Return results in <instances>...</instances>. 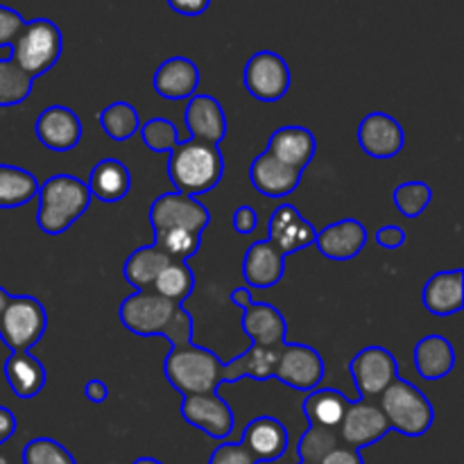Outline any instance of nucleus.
I'll list each match as a JSON object with an SVG mask.
<instances>
[{"label":"nucleus","mask_w":464,"mask_h":464,"mask_svg":"<svg viewBox=\"0 0 464 464\" xmlns=\"http://www.w3.org/2000/svg\"><path fill=\"white\" fill-rule=\"evenodd\" d=\"M352 399L334 388H315L304 399V415L308 426H322V429L338 430L344 412H347Z\"/></svg>","instance_id":"obj_29"},{"label":"nucleus","mask_w":464,"mask_h":464,"mask_svg":"<svg viewBox=\"0 0 464 464\" xmlns=\"http://www.w3.org/2000/svg\"><path fill=\"white\" fill-rule=\"evenodd\" d=\"M170 261L172 258L166 252H161L154 243L145 245V247L134 249L130 254L125 267H122V275H125L127 284L134 285L136 290H152L157 276L161 275V270Z\"/></svg>","instance_id":"obj_30"},{"label":"nucleus","mask_w":464,"mask_h":464,"mask_svg":"<svg viewBox=\"0 0 464 464\" xmlns=\"http://www.w3.org/2000/svg\"><path fill=\"white\" fill-rule=\"evenodd\" d=\"M181 417L213 440H227L236 426L234 411L218 392L186 394L181 399Z\"/></svg>","instance_id":"obj_13"},{"label":"nucleus","mask_w":464,"mask_h":464,"mask_svg":"<svg viewBox=\"0 0 464 464\" xmlns=\"http://www.w3.org/2000/svg\"><path fill=\"white\" fill-rule=\"evenodd\" d=\"M161 338H166L170 343V347H184V344L193 343V317L179 306L175 317L170 320V324L161 334Z\"/></svg>","instance_id":"obj_41"},{"label":"nucleus","mask_w":464,"mask_h":464,"mask_svg":"<svg viewBox=\"0 0 464 464\" xmlns=\"http://www.w3.org/2000/svg\"><path fill=\"white\" fill-rule=\"evenodd\" d=\"M258 227V213L254 211L249 204H243V207H238L234 211V229L236 234L240 236H249L254 234Z\"/></svg>","instance_id":"obj_44"},{"label":"nucleus","mask_w":464,"mask_h":464,"mask_svg":"<svg viewBox=\"0 0 464 464\" xmlns=\"http://www.w3.org/2000/svg\"><path fill=\"white\" fill-rule=\"evenodd\" d=\"M208 464H258L256 458L247 451L240 442H222L211 453Z\"/></svg>","instance_id":"obj_42"},{"label":"nucleus","mask_w":464,"mask_h":464,"mask_svg":"<svg viewBox=\"0 0 464 464\" xmlns=\"http://www.w3.org/2000/svg\"><path fill=\"white\" fill-rule=\"evenodd\" d=\"M315 134L308 127L302 125L279 127L270 136V140H267V152L299 172H304L311 166L313 157H315Z\"/></svg>","instance_id":"obj_20"},{"label":"nucleus","mask_w":464,"mask_h":464,"mask_svg":"<svg viewBox=\"0 0 464 464\" xmlns=\"http://www.w3.org/2000/svg\"><path fill=\"white\" fill-rule=\"evenodd\" d=\"M415 367L421 379H447L456 367V352L444 335H426L415 347Z\"/></svg>","instance_id":"obj_28"},{"label":"nucleus","mask_w":464,"mask_h":464,"mask_svg":"<svg viewBox=\"0 0 464 464\" xmlns=\"http://www.w3.org/2000/svg\"><path fill=\"white\" fill-rule=\"evenodd\" d=\"M243 84L261 102H276L290 91V68L281 54L261 50L245 63Z\"/></svg>","instance_id":"obj_10"},{"label":"nucleus","mask_w":464,"mask_h":464,"mask_svg":"<svg viewBox=\"0 0 464 464\" xmlns=\"http://www.w3.org/2000/svg\"><path fill=\"white\" fill-rule=\"evenodd\" d=\"M179 304L168 302L154 290H136L118 308L122 326L134 335H161L170 320L175 317Z\"/></svg>","instance_id":"obj_7"},{"label":"nucleus","mask_w":464,"mask_h":464,"mask_svg":"<svg viewBox=\"0 0 464 464\" xmlns=\"http://www.w3.org/2000/svg\"><path fill=\"white\" fill-rule=\"evenodd\" d=\"M284 272L285 256L270 240H258L245 252L243 279L252 288H272L284 279Z\"/></svg>","instance_id":"obj_25"},{"label":"nucleus","mask_w":464,"mask_h":464,"mask_svg":"<svg viewBox=\"0 0 464 464\" xmlns=\"http://www.w3.org/2000/svg\"><path fill=\"white\" fill-rule=\"evenodd\" d=\"M131 464H163V462H159L157 458H139V460H134Z\"/></svg>","instance_id":"obj_52"},{"label":"nucleus","mask_w":464,"mask_h":464,"mask_svg":"<svg viewBox=\"0 0 464 464\" xmlns=\"http://www.w3.org/2000/svg\"><path fill=\"white\" fill-rule=\"evenodd\" d=\"M168 5L184 16H199L202 12H207L211 0H168Z\"/></svg>","instance_id":"obj_47"},{"label":"nucleus","mask_w":464,"mask_h":464,"mask_svg":"<svg viewBox=\"0 0 464 464\" xmlns=\"http://www.w3.org/2000/svg\"><path fill=\"white\" fill-rule=\"evenodd\" d=\"M14 433H16V417H14V412L9 408L0 406V447L7 440H12Z\"/></svg>","instance_id":"obj_48"},{"label":"nucleus","mask_w":464,"mask_h":464,"mask_svg":"<svg viewBox=\"0 0 464 464\" xmlns=\"http://www.w3.org/2000/svg\"><path fill=\"white\" fill-rule=\"evenodd\" d=\"M186 127L190 131V139L220 145L227 136L225 109L211 95L195 93L186 104Z\"/></svg>","instance_id":"obj_23"},{"label":"nucleus","mask_w":464,"mask_h":464,"mask_svg":"<svg viewBox=\"0 0 464 464\" xmlns=\"http://www.w3.org/2000/svg\"><path fill=\"white\" fill-rule=\"evenodd\" d=\"M36 199H39L36 225L48 236H59L71 229L93 202L86 181L75 175H66V172L44 181L39 186Z\"/></svg>","instance_id":"obj_2"},{"label":"nucleus","mask_w":464,"mask_h":464,"mask_svg":"<svg viewBox=\"0 0 464 464\" xmlns=\"http://www.w3.org/2000/svg\"><path fill=\"white\" fill-rule=\"evenodd\" d=\"M324 358L308 344H284L276 361L275 379L299 392H311L324 381Z\"/></svg>","instance_id":"obj_11"},{"label":"nucleus","mask_w":464,"mask_h":464,"mask_svg":"<svg viewBox=\"0 0 464 464\" xmlns=\"http://www.w3.org/2000/svg\"><path fill=\"white\" fill-rule=\"evenodd\" d=\"M240 326L247 334V338L252 340V344L267 349H281L285 344V335H288L285 317L272 304H249L243 311Z\"/></svg>","instance_id":"obj_21"},{"label":"nucleus","mask_w":464,"mask_h":464,"mask_svg":"<svg viewBox=\"0 0 464 464\" xmlns=\"http://www.w3.org/2000/svg\"><path fill=\"white\" fill-rule=\"evenodd\" d=\"M222 175H225V159H222L220 145L186 139L179 140L170 152L168 177L177 193L198 198L216 188L222 181Z\"/></svg>","instance_id":"obj_1"},{"label":"nucleus","mask_w":464,"mask_h":464,"mask_svg":"<svg viewBox=\"0 0 464 464\" xmlns=\"http://www.w3.org/2000/svg\"><path fill=\"white\" fill-rule=\"evenodd\" d=\"M338 430L322 429V426H308L306 433L299 438L297 453L304 464H320L334 449L340 447Z\"/></svg>","instance_id":"obj_35"},{"label":"nucleus","mask_w":464,"mask_h":464,"mask_svg":"<svg viewBox=\"0 0 464 464\" xmlns=\"http://www.w3.org/2000/svg\"><path fill=\"white\" fill-rule=\"evenodd\" d=\"M281 349H267V347H258V344H252L247 352L240 353V358H243V365H245V376H247V379H254V381L275 379L276 361H279Z\"/></svg>","instance_id":"obj_40"},{"label":"nucleus","mask_w":464,"mask_h":464,"mask_svg":"<svg viewBox=\"0 0 464 464\" xmlns=\"http://www.w3.org/2000/svg\"><path fill=\"white\" fill-rule=\"evenodd\" d=\"M86 186L91 190V198L104 204H113L127 198L131 188V175L125 163L118 159H102L93 166Z\"/></svg>","instance_id":"obj_26"},{"label":"nucleus","mask_w":464,"mask_h":464,"mask_svg":"<svg viewBox=\"0 0 464 464\" xmlns=\"http://www.w3.org/2000/svg\"><path fill=\"white\" fill-rule=\"evenodd\" d=\"M208 220H211L208 208L198 198L177 193V190L163 193L150 207V225H152L154 234L175 229L202 234L207 229Z\"/></svg>","instance_id":"obj_8"},{"label":"nucleus","mask_w":464,"mask_h":464,"mask_svg":"<svg viewBox=\"0 0 464 464\" xmlns=\"http://www.w3.org/2000/svg\"><path fill=\"white\" fill-rule=\"evenodd\" d=\"M154 293L166 297L168 302L179 304L195 290V275L186 261H170L154 281Z\"/></svg>","instance_id":"obj_32"},{"label":"nucleus","mask_w":464,"mask_h":464,"mask_svg":"<svg viewBox=\"0 0 464 464\" xmlns=\"http://www.w3.org/2000/svg\"><path fill=\"white\" fill-rule=\"evenodd\" d=\"M376 403L388 420L390 429L406 438H421L429 433L435 421L433 403L429 401V397L403 379L394 381Z\"/></svg>","instance_id":"obj_4"},{"label":"nucleus","mask_w":464,"mask_h":464,"mask_svg":"<svg viewBox=\"0 0 464 464\" xmlns=\"http://www.w3.org/2000/svg\"><path fill=\"white\" fill-rule=\"evenodd\" d=\"M154 91L166 100L193 98L199 86V68L188 57H170L157 68L152 77Z\"/></svg>","instance_id":"obj_24"},{"label":"nucleus","mask_w":464,"mask_h":464,"mask_svg":"<svg viewBox=\"0 0 464 464\" xmlns=\"http://www.w3.org/2000/svg\"><path fill=\"white\" fill-rule=\"evenodd\" d=\"M23 25H25V18L16 9L0 5V48L12 45L16 36L21 34Z\"/></svg>","instance_id":"obj_43"},{"label":"nucleus","mask_w":464,"mask_h":464,"mask_svg":"<svg viewBox=\"0 0 464 464\" xmlns=\"http://www.w3.org/2000/svg\"><path fill=\"white\" fill-rule=\"evenodd\" d=\"M320 464H365V462H362L361 451L340 444V447L334 449V451H331Z\"/></svg>","instance_id":"obj_46"},{"label":"nucleus","mask_w":464,"mask_h":464,"mask_svg":"<svg viewBox=\"0 0 464 464\" xmlns=\"http://www.w3.org/2000/svg\"><path fill=\"white\" fill-rule=\"evenodd\" d=\"M358 143L367 157L392 159L403 150L406 134L397 118L383 111H372L358 125Z\"/></svg>","instance_id":"obj_14"},{"label":"nucleus","mask_w":464,"mask_h":464,"mask_svg":"<svg viewBox=\"0 0 464 464\" xmlns=\"http://www.w3.org/2000/svg\"><path fill=\"white\" fill-rule=\"evenodd\" d=\"M23 464H77L66 447L50 438H36L23 449Z\"/></svg>","instance_id":"obj_38"},{"label":"nucleus","mask_w":464,"mask_h":464,"mask_svg":"<svg viewBox=\"0 0 464 464\" xmlns=\"http://www.w3.org/2000/svg\"><path fill=\"white\" fill-rule=\"evenodd\" d=\"M349 374L365 401L379 399L399 379V362L385 347H365L349 361Z\"/></svg>","instance_id":"obj_9"},{"label":"nucleus","mask_w":464,"mask_h":464,"mask_svg":"<svg viewBox=\"0 0 464 464\" xmlns=\"http://www.w3.org/2000/svg\"><path fill=\"white\" fill-rule=\"evenodd\" d=\"M98 121L104 134L111 140H118V143L121 140H130L140 130L139 111L130 102H125V100H118V102L109 104L104 111H100Z\"/></svg>","instance_id":"obj_34"},{"label":"nucleus","mask_w":464,"mask_h":464,"mask_svg":"<svg viewBox=\"0 0 464 464\" xmlns=\"http://www.w3.org/2000/svg\"><path fill=\"white\" fill-rule=\"evenodd\" d=\"M84 394L91 403H104L109 399V388H107V383H102V381L93 379L86 383Z\"/></svg>","instance_id":"obj_49"},{"label":"nucleus","mask_w":464,"mask_h":464,"mask_svg":"<svg viewBox=\"0 0 464 464\" xmlns=\"http://www.w3.org/2000/svg\"><path fill=\"white\" fill-rule=\"evenodd\" d=\"M299 464H304V462H299Z\"/></svg>","instance_id":"obj_53"},{"label":"nucleus","mask_w":464,"mask_h":464,"mask_svg":"<svg viewBox=\"0 0 464 464\" xmlns=\"http://www.w3.org/2000/svg\"><path fill=\"white\" fill-rule=\"evenodd\" d=\"M288 429L276 417H256L245 426L240 444L256 458V462H276L288 451Z\"/></svg>","instance_id":"obj_18"},{"label":"nucleus","mask_w":464,"mask_h":464,"mask_svg":"<svg viewBox=\"0 0 464 464\" xmlns=\"http://www.w3.org/2000/svg\"><path fill=\"white\" fill-rule=\"evenodd\" d=\"M154 245L161 252H166L172 261H188L190 256L199 252L202 247V234H193V231H161L154 234Z\"/></svg>","instance_id":"obj_37"},{"label":"nucleus","mask_w":464,"mask_h":464,"mask_svg":"<svg viewBox=\"0 0 464 464\" xmlns=\"http://www.w3.org/2000/svg\"><path fill=\"white\" fill-rule=\"evenodd\" d=\"M231 302H234L240 311H245L254 299H252V293H249V288H236L234 293H231Z\"/></svg>","instance_id":"obj_50"},{"label":"nucleus","mask_w":464,"mask_h":464,"mask_svg":"<svg viewBox=\"0 0 464 464\" xmlns=\"http://www.w3.org/2000/svg\"><path fill=\"white\" fill-rule=\"evenodd\" d=\"M225 367L211 349L188 343L184 347H170L163 361V374L168 383L186 394H213L225 385Z\"/></svg>","instance_id":"obj_3"},{"label":"nucleus","mask_w":464,"mask_h":464,"mask_svg":"<svg viewBox=\"0 0 464 464\" xmlns=\"http://www.w3.org/2000/svg\"><path fill=\"white\" fill-rule=\"evenodd\" d=\"M315 245L322 256L331 261H352L365 249L367 229L361 220L344 218L317 231Z\"/></svg>","instance_id":"obj_17"},{"label":"nucleus","mask_w":464,"mask_h":464,"mask_svg":"<svg viewBox=\"0 0 464 464\" xmlns=\"http://www.w3.org/2000/svg\"><path fill=\"white\" fill-rule=\"evenodd\" d=\"M39 179L30 170L0 163V208H18L36 198Z\"/></svg>","instance_id":"obj_31"},{"label":"nucleus","mask_w":464,"mask_h":464,"mask_svg":"<svg viewBox=\"0 0 464 464\" xmlns=\"http://www.w3.org/2000/svg\"><path fill=\"white\" fill-rule=\"evenodd\" d=\"M34 89V77L27 75L12 57L0 59V107L25 102Z\"/></svg>","instance_id":"obj_33"},{"label":"nucleus","mask_w":464,"mask_h":464,"mask_svg":"<svg viewBox=\"0 0 464 464\" xmlns=\"http://www.w3.org/2000/svg\"><path fill=\"white\" fill-rule=\"evenodd\" d=\"M270 243L279 249L284 256L299 252V249H306L311 245H315L317 229L306 220V218L299 213L297 207L293 204H281L275 208L270 218Z\"/></svg>","instance_id":"obj_16"},{"label":"nucleus","mask_w":464,"mask_h":464,"mask_svg":"<svg viewBox=\"0 0 464 464\" xmlns=\"http://www.w3.org/2000/svg\"><path fill=\"white\" fill-rule=\"evenodd\" d=\"M48 315L44 304L30 295H12L0 315V340L12 352H32L44 338Z\"/></svg>","instance_id":"obj_6"},{"label":"nucleus","mask_w":464,"mask_h":464,"mask_svg":"<svg viewBox=\"0 0 464 464\" xmlns=\"http://www.w3.org/2000/svg\"><path fill=\"white\" fill-rule=\"evenodd\" d=\"M36 139L53 152H71L82 140V121L72 109L53 104L44 109L34 122Z\"/></svg>","instance_id":"obj_15"},{"label":"nucleus","mask_w":464,"mask_h":464,"mask_svg":"<svg viewBox=\"0 0 464 464\" xmlns=\"http://www.w3.org/2000/svg\"><path fill=\"white\" fill-rule=\"evenodd\" d=\"M421 302L426 311L438 317L460 313L464 308V272L458 267L430 276L421 290Z\"/></svg>","instance_id":"obj_22"},{"label":"nucleus","mask_w":464,"mask_h":464,"mask_svg":"<svg viewBox=\"0 0 464 464\" xmlns=\"http://www.w3.org/2000/svg\"><path fill=\"white\" fill-rule=\"evenodd\" d=\"M249 179L252 186L261 195L270 199H281L288 198L290 193H295L302 181V172L295 170V168L285 166L284 161H279L276 157H272L270 152H261L252 161L249 168Z\"/></svg>","instance_id":"obj_19"},{"label":"nucleus","mask_w":464,"mask_h":464,"mask_svg":"<svg viewBox=\"0 0 464 464\" xmlns=\"http://www.w3.org/2000/svg\"><path fill=\"white\" fill-rule=\"evenodd\" d=\"M5 379L18 399H34L45 385V367L32 352H12L5 361Z\"/></svg>","instance_id":"obj_27"},{"label":"nucleus","mask_w":464,"mask_h":464,"mask_svg":"<svg viewBox=\"0 0 464 464\" xmlns=\"http://www.w3.org/2000/svg\"><path fill=\"white\" fill-rule=\"evenodd\" d=\"M140 139L152 152H168L177 148L179 140H184L168 118H150L145 125H140Z\"/></svg>","instance_id":"obj_39"},{"label":"nucleus","mask_w":464,"mask_h":464,"mask_svg":"<svg viewBox=\"0 0 464 464\" xmlns=\"http://www.w3.org/2000/svg\"><path fill=\"white\" fill-rule=\"evenodd\" d=\"M376 243L383 249H399L406 243V231L397 225H385L376 231Z\"/></svg>","instance_id":"obj_45"},{"label":"nucleus","mask_w":464,"mask_h":464,"mask_svg":"<svg viewBox=\"0 0 464 464\" xmlns=\"http://www.w3.org/2000/svg\"><path fill=\"white\" fill-rule=\"evenodd\" d=\"M63 39L59 27L48 18H34L23 25L21 34L12 44V59L30 77H41L62 57Z\"/></svg>","instance_id":"obj_5"},{"label":"nucleus","mask_w":464,"mask_h":464,"mask_svg":"<svg viewBox=\"0 0 464 464\" xmlns=\"http://www.w3.org/2000/svg\"><path fill=\"white\" fill-rule=\"evenodd\" d=\"M394 207L399 208L403 218L408 220H415L421 213L429 208V204L433 202V188L424 181H403L394 188Z\"/></svg>","instance_id":"obj_36"},{"label":"nucleus","mask_w":464,"mask_h":464,"mask_svg":"<svg viewBox=\"0 0 464 464\" xmlns=\"http://www.w3.org/2000/svg\"><path fill=\"white\" fill-rule=\"evenodd\" d=\"M9 299H12V295H9L7 290H5L3 285H0V315H3V311H5V308H7Z\"/></svg>","instance_id":"obj_51"},{"label":"nucleus","mask_w":464,"mask_h":464,"mask_svg":"<svg viewBox=\"0 0 464 464\" xmlns=\"http://www.w3.org/2000/svg\"><path fill=\"white\" fill-rule=\"evenodd\" d=\"M390 426L376 401H352L338 426V438L344 447L361 449L376 444L388 435Z\"/></svg>","instance_id":"obj_12"}]
</instances>
